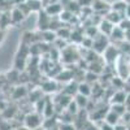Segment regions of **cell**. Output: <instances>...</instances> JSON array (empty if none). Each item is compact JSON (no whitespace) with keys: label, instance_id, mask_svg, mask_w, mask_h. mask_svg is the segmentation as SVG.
Returning <instances> with one entry per match:
<instances>
[{"label":"cell","instance_id":"18","mask_svg":"<svg viewBox=\"0 0 130 130\" xmlns=\"http://www.w3.org/2000/svg\"><path fill=\"white\" fill-rule=\"evenodd\" d=\"M10 22H12V21H10V16H8L7 13L2 14V16H0V30L5 29Z\"/></svg>","mask_w":130,"mask_h":130},{"label":"cell","instance_id":"5","mask_svg":"<svg viewBox=\"0 0 130 130\" xmlns=\"http://www.w3.org/2000/svg\"><path fill=\"white\" fill-rule=\"evenodd\" d=\"M113 29H115V25L111 24L109 21H107L105 18H102L100 22L98 24V30H99V32L103 34V35H105V37H108V38H109Z\"/></svg>","mask_w":130,"mask_h":130},{"label":"cell","instance_id":"29","mask_svg":"<svg viewBox=\"0 0 130 130\" xmlns=\"http://www.w3.org/2000/svg\"><path fill=\"white\" fill-rule=\"evenodd\" d=\"M3 35H4V32H3V30H0V42L3 40Z\"/></svg>","mask_w":130,"mask_h":130},{"label":"cell","instance_id":"16","mask_svg":"<svg viewBox=\"0 0 130 130\" xmlns=\"http://www.w3.org/2000/svg\"><path fill=\"white\" fill-rule=\"evenodd\" d=\"M109 109L112 112H115L117 116H120V118H121V116L127 111V108L125 107V104H112V105H109Z\"/></svg>","mask_w":130,"mask_h":130},{"label":"cell","instance_id":"23","mask_svg":"<svg viewBox=\"0 0 130 130\" xmlns=\"http://www.w3.org/2000/svg\"><path fill=\"white\" fill-rule=\"evenodd\" d=\"M85 130H100V129H99V126H98L95 122L91 121V122H89L87 125L85 126Z\"/></svg>","mask_w":130,"mask_h":130},{"label":"cell","instance_id":"19","mask_svg":"<svg viewBox=\"0 0 130 130\" xmlns=\"http://www.w3.org/2000/svg\"><path fill=\"white\" fill-rule=\"evenodd\" d=\"M42 89L43 91H47V92H53V91H56V82H52V81H47L43 83L42 86Z\"/></svg>","mask_w":130,"mask_h":130},{"label":"cell","instance_id":"4","mask_svg":"<svg viewBox=\"0 0 130 130\" xmlns=\"http://www.w3.org/2000/svg\"><path fill=\"white\" fill-rule=\"evenodd\" d=\"M118 56H120V50H118V47L112 44H109L103 52V60L107 64H115Z\"/></svg>","mask_w":130,"mask_h":130},{"label":"cell","instance_id":"7","mask_svg":"<svg viewBox=\"0 0 130 130\" xmlns=\"http://www.w3.org/2000/svg\"><path fill=\"white\" fill-rule=\"evenodd\" d=\"M126 94L127 92L125 90H117V91H115V94L111 96L109 105H112V104H125Z\"/></svg>","mask_w":130,"mask_h":130},{"label":"cell","instance_id":"27","mask_svg":"<svg viewBox=\"0 0 130 130\" xmlns=\"http://www.w3.org/2000/svg\"><path fill=\"white\" fill-rule=\"evenodd\" d=\"M125 40H126L127 43H130V30L125 32Z\"/></svg>","mask_w":130,"mask_h":130},{"label":"cell","instance_id":"24","mask_svg":"<svg viewBox=\"0 0 130 130\" xmlns=\"http://www.w3.org/2000/svg\"><path fill=\"white\" fill-rule=\"evenodd\" d=\"M127 126L129 125H126V124H124V122H118V124H116L115 125V130H127Z\"/></svg>","mask_w":130,"mask_h":130},{"label":"cell","instance_id":"9","mask_svg":"<svg viewBox=\"0 0 130 130\" xmlns=\"http://www.w3.org/2000/svg\"><path fill=\"white\" fill-rule=\"evenodd\" d=\"M62 4L61 3H55V4H50L44 8V12L48 16H60V13L62 12Z\"/></svg>","mask_w":130,"mask_h":130},{"label":"cell","instance_id":"26","mask_svg":"<svg viewBox=\"0 0 130 130\" xmlns=\"http://www.w3.org/2000/svg\"><path fill=\"white\" fill-rule=\"evenodd\" d=\"M124 16H125V18H129V20H130V4L126 5V9H125Z\"/></svg>","mask_w":130,"mask_h":130},{"label":"cell","instance_id":"12","mask_svg":"<svg viewBox=\"0 0 130 130\" xmlns=\"http://www.w3.org/2000/svg\"><path fill=\"white\" fill-rule=\"evenodd\" d=\"M126 5H127V3L125 2V0H118V2H116V3H113V4L111 5V9L115 10V12H117L118 14H121V16L125 18L124 13H125Z\"/></svg>","mask_w":130,"mask_h":130},{"label":"cell","instance_id":"2","mask_svg":"<svg viewBox=\"0 0 130 130\" xmlns=\"http://www.w3.org/2000/svg\"><path fill=\"white\" fill-rule=\"evenodd\" d=\"M108 46H109V38L100 34V32L95 38H92V51L96 52L98 55L103 53Z\"/></svg>","mask_w":130,"mask_h":130},{"label":"cell","instance_id":"30","mask_svg":"<svg viewBox=\"0 0 130 130\" xmlns=\"http://www.w3.org/2000/svg\"><path fill=\"white\" fill-rule=\"evenodd\" d=\"M44 130H59V126H56V127H51V129H44Z\"/></svg>","mask_w":130,"mask_h":130},{"label":"cell","instance_id":"20","mask_svg":"<svg viewBox=\"0 0 130 130\" xmlns=\"http://www.w3.org/2000/svg\"><path fill=\"white\" fill-rule=\"evenodd\" d=\"M117 26L120 27V29H122L125 32L129 31V30H130V20H129V18H122V20H121V22L118 24Z\"/></svg>","mask_w":130,"mask_h":130},{"label":"cell","instance_id":"8","mask_svg":"<svg viewBox=\"0 0 130 130\" xmlns=\"http://www.w3.org/2000/svg\"><path fill=\"white\" fill-rule=\"evenodd\" d=\"M111 40H115V43H122L125 42V31L122 29H120L118 26H115V29L112 30L111 35H109Z\"/></svg>","mask_w":130,"mask_h":130},{"label":"cell","instance_id":"13","mask_svg":"<svg viewBox=\"0 0 130 130\" xmlns=\"http://www.w3.org/2000/svg\"><path fill=\"white\" fill-rule=\"evenodd\" d=\"M73 100L75 102V104L78 105L79 109H86V107H87V104H89V102H90V99H89L87 96H83V95H81V94L75 95V98H74Z\"/></svg>","mask_w":130,"mask_h":130},{"label":"cell","instance_id":"25","mask_svg":"<svg viewBox=\"0 0 130 130\" xmlns=\"http://www.w3.org/2000/svg\"><path fill=\"white\" fill-rule=\"evenodd\" d=\"M125 107L127 109H130V92L126 94V100H125Z\"/></svg>","mask_w":130,"mask_h":130},{"label":"cell","instance_id":"6","mask_svg":"<svg viewBox=\"0 0 130 130\" xmlns=\"http://www.w3.org/2000/svg\"><path fill=\"white\" fill-rule=\"evenodd\" d=\"M91 8L95 13H104L107 14V12L111 9V5H108L105 2H102V0H92Z\"/></svg>","mask_w":130,"mask_h":130},{"label":"cell","instance_id":"15","mask_svg":"<svg viewBox=\"0 0 130 130\" xmlns=\"http://www.w3.org/2000/svg\"><path fill=\"white\" fill-rule=\"evenodd\" d=\"M91 86L87 83V82H81L78 83V94L83 95V96H90L91 95Z\"/></svg>","mask_w":130,"mask_h":130},{"label":"cell","instance_id":"1","mask_svg":"<svg viewBox=\"0 0 130 130\" xmlns=\"http://www.w3.org/2000/svg\"><path fill=\"white\" fill-rule=\"evenodd\" d=\"M113 65L116 68L117 77H120L124 81H126L130 77V55L120 53V56L117 57V60Z\"/></svg>","mask_w":130,"mask_h":130},{"label":"cell","instance_id":"10","mask_svg":"<svg viewBox=\"0 0 130 130\" xmlns=\"http://www.w3.org/2000/svg\"><path fill=\"white\" fill-rule=\"evenodd\" d=\"M104 18H105L107 21H109L111 24H113L115 26H117L118 24L121 22V20H122L124 17H122L121 14H118L117 12H115V10L109 9V10H108V12H107V14L104 16Z\"/></svg>","mask_w":130,"mask_h":130},{"label":"cell","instance_id":"28","mask_svg":"<svg viewBox=\"0 0 130 130\" xmlns=\"http://www.w3.org/2000/svg\"><path fill=\"white\" fill-rule=\"evenodd\" d=\"M60 2H61L64 5H68L69 3H72V2H73V0H60Z\"/></svg>","mask_w":130,"mask_h":130},{"label":"cell","instance_id":"17","mask_svg":"<svg viewBox=\"0 0 130 130\" xmlns=\"http://www.w3.org/2000/svg\"><path fill=\"white\" fill-rule=\"evenodd\" d=\"M42 35H44V37H42V39L44 40V42H53V40H56V31H52V30H44L42 32Z\"/></svg>","mask_w":130,"mask_h":130},{"label":"cell","instance_id":"14","mask_svg":"<svg viewBox=\"0 0 130 130\" xmlns=\"http://www.w3.org/2000/svg\"><path fill=\"white\" fill-rule=\"evenodd\" d=\"M120 120H121L120 116H117V115H116L115 112H112L111 109L107 112V115H105V117H104V121L108 122L109 125H113V126H115L116 124L120 122Z\"/></svg>","mask_w":130,"mask_h":130},{"label":"cell","instance_id":"3","mask_svg":"<svg viewBox=\"0 0 130 130\" xmlns=\"http://www.w3.org/2000/svg\"><path fill=\"white\" fill-rule=\"evenodd\" d=\"M43 124V120H42V115L34 112V113H29L25 116V126L29 129V130H34V129H38Z\"/></svg>","mask_w":130,"mask_h":130},{"label":"cell","instance_id":"31","mask_svg":"<svg viewBox=\"0 0 130 130\" xmlns=\"http://www.w3.org/2000/svg\"><path fill=\"white\" fill-rule=\"evenodd\" d=\"M127 130H130V125H129V126H127Z\"/></svg>","mask_w":130,"mask_h":130},{"label":"cell","instance_id":"22","mask_svg":"<svg viewBox=\"0 0 130 130\" xmlns=\"http://www.w3.org/2000/svg\"><path fill=\"white\" fill-rule=\"evenodd\" d=\"M59 130H77L73 124H65V122H60L59 124Z\"/></svg>","mask_w":130,"mask_h":130},{"label":"cell","instance_id":"11","mask_svg":"<svg viewBox=\"0 0 130 130\" xmlns=\"http://www.w3.org/2000/svg\"><path fill=\"white\" fill-rule=\"evenodd\" d=\"M25 18V13L21 10L20 7H16L12 13H10V21H12V24H17V22H21Z\"/></svg>","mask_w":130,"mask_h":130},{"label":"cell","instance_id":"21","mask_svg":"<svg viewBox=\"0 0 130 130\" xmlns=\"http://www.w3.org/2000/svg\"><path fill=\"white\" fill-rule=\"evenodd\" d=\"M95 124H96V122H95ZM96 125L99 126V129H100V130H115V126H113V125H109L108 122H105L104 120L99 121Z\"/></svg>","mask_w":130,"mask_h":130}]
</instances>
